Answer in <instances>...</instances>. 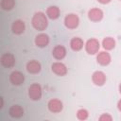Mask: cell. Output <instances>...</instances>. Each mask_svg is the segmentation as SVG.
I'll return each mask as SVG.
<instances>
[{
	"mask_svg": "<svg viewBox=\"0 0 121 121\" xmlns=\"http://www.w3.org/2000/svg\"><path fill=\"white\" fill-rule=\"evenodd\" d=\"M106 75L102 71H95L92 75V80L93 83L96 86H102L106 82Z\"/></svg>",
	"mask_w": 121,
	"mask_h": 121,
	"instance_id": "9",
	"label": "cell"
},
{
	"mask_svg": "<svg viewBox=\"0 0 121 121\" xmlns=\"http://www.w3.org/2000/svg\"><path fill=\"white\" fill-rule=\"evenodd\" d=\"M89 116V112L85 109H79L77 112V118L78 120H86Z\"/></svg>",
	"mask_w": 121,
	"mask_h": 121,
	"instance_id": "21",
	"label": "cell"
},
{
	"mask_svg": "<svg viewBox=\"0 0 121 121\" xmlns=\"http://www.w3.org/2000/svg\"><path fill=\"white\" fill-rule=\"evenodd\" d=\"M102 46L106 50H112L115 46V41L112 37H106L102 41Z\"/></svg>",
	"mask_w": 121,
	"mask_h": 121,
	"instance_id": "19",
	"label": "cell"
},
{
	"mask_svg": "<svg viewBox=\"0 0 121 121\" xmlns=\"http://www.w3.org/2000/svg\"><path fill=\"white\" fill-rule=\"evenodd\" d=\"M98 120H100V121H112V117L109 113H102L99 116Z\"/></svg>",
	"mask_w": 121,
	"mask_h": 121,
	"instance_id": "22",
	"label": "cell"
},
{
	"mask_svg": "<svg viewBox=\"0 0 121 121\" xmlns=\"http://www.w3.org/2000/svg\"><path fill=\"white\" fill-rule=\"evenodd\" d=\"M41 69H42L41 63L36 60H29L26 63V70L30 74H38V73H40Z\"/></svg>",
	"mask_w": 121,
	"mask_h": 121,
	"instance_id": "15",
	"label": "cell"
},
{
	"mask_svg": "<svg viewBox=\"0 0 121 121\" xmlns=\"http://www.w3.org/2000/svg\"><path fill=\"white\" fill-rule=\"evenodd\" d=\"M1 63L6 68H10L15 64V57L11 53H5L1 56Z\"/></svg>",
	"mask_w": 121,
	"mask_h": 121,
	"instance_id": "10",
	"label": "cell"
},
{
	"mask_svg": "<svg viewBox=\"0 0 121 121\" xmlns=\"http://www.w3.org/2000/svg\"><path fill=\"white\" fill-rule=\"evenodd\" d=\"M25 29H26V25H25V22L22 20H16L11 25V30L14 34H17V35L23 34L25 32Z\"/></svg>",
	"mask_w": 121,
	"mask_h": 121,
	"instance_id": "13",
	"label": "cell"
},
{
	"mask_svg": "<svg viewBox=\"0 0 121 121\" xmlns=\"http://www.w3.org/2000/svg\"><path fill=\"white\" fill-rule=\"evenodd\" d=\"M9 81L13 85H16V86L21 85L25 81V76L20 71H13L9 75Z\"/></svg>",
	"mask_w": 121,
	"mask_h": 121,
	"instance_id": "8",
	"label": "cell"
},
{
	"mask_svg": "<svg viewBox=\"0 0 121 121\" xmlns=\"http://www.w3.org/2000/svg\"><path fill=\"white\" fill-rule=\"evenodd\" d=\"M112 0H97V2H99L100 4H103V5H106L108 3H110Z\"/></svg>",
	"mask_w": 121,
	"mask_h": 121,
	"instance_id": "23",
	"label": "cell"
},
{
	"mask_svg": "<svg viewBox=\"0 0 121 121\" xmlns=\"http://www.w3.org/2000/svg\"><path fill=\"white\" fill-rule=\"evenodd\" d=\"M84 43L83 41L78 38V37H75L70 41V47L73 51H79L83 48Z\"/></svg>",
	"mask_w": 121,
	"mask_h": 121,
	"instance_id": "18",
	"label": "cell"
},
{
	"mask_svg": "<svg viewBox=\"0 0 121 121\" xmlns=\"http://www.w3.org/2000/svg\"><path fill=\"white\" fill-rule=\"evenodd\" d=\"M52 56L58 60L64 59L66 56V48L63 45H56L52 50Z\"/></svg>",
	"mask_w": 121,
	"mask_h": 121,
	"instance_id": "12",
	"label": "cell"
},
{
	"mask_svg": "<svg viewBox=\"0 0 121 121\" xmlns=\"http://www.w3.org/2000/svg\"><path fill=\"white\" fill-rule=\"evenodd\" d=\"M96 60H97V62L100 65L107 66L108 64H110V62L112 60V58H111V55L107 51H101V52L97 53V55H96Z\"/></svg>",
	"mask_w": 121,
	"mask_h": 121,
	"instance_id": "11",
	"label": "cell"
},
{
	"mask_svg": "<svg viewBox=\"0 0 121 121\" xmlns=\"http://www.w3.org/2000/svg\"><path fill=\"white\" fill-rule=\"evenodd\" d=\"M117 109H118V110L121 112V99H120V100L117 102Z\"/></svg>",
	"mask_w": 121,
	"mask_h": 121,
	"instance_id": "24",
	"label": "cell"
},
{
	"mask_svg": "<svg viewBox=\"0 0 121 121\" xmlns=\"http://www.w3.org/2000/svg\"><path fill=\"white\" fill-rule=\"evenodd\" d=\"M46 16L51 20H56L60 17V9L57 6H49L46 9Z\"/></svg>",
	"mask_w": 121,
	"mask_h": 121,
	"instance_id": "17",
	"label": "cell"
},
{
	"mask_svg": "<svg viewBox=\"0 0 121 121\" xmlns=\"http://www.w3.org/2000/svg\"><path fill=\"white\" fill-rule=\"evenodd\" d=\"M15 2L14 0H2L1 1V8L4 10H10L14 8Z\"/></svg>",
	"mask_w": 121,
	"mask_h": 121,
	"instance_id": "20",
	"label": "cell"
},
{
	"mask_svg": "<svg viewBox=\"0 0 121 121\" xmlns=\"http://www.w3.org/2000/svg\"><path fill=\"white\" fill-rule=\"evenodd\" d=\"M118 89H119V93L121 94V83L119 84V87H118Z\"/></svg>",
	"mask_w": 121,
	"mask_h": 121,
	"instance_id": "25",
	"label": "cell"
},
{
	"mask_svg": "<svg viewBox=\"0 0 121 121\" xmlns=\"http://www.w3.org/2000/svg\"><path fill=\"white\" fill-rule=\"evenodd\" d=\"M49 43V37L45 33H40L35 37V44L38 47H45Z\"/></svg>",
	"mask_w": 121,
	"mask_h": 121,
	"instance_id": "14",
	"label": "cell"
},
{
	"mask_svg": "<svg viewBox=\"0 0 121 121\" xmlns=\"http://www.w3.org/2000/svg\"><path fill=\"white\" fill-rule=\"evenodd\" d=\"M64 25L69 29H75L79 25V18L75 13H69L64 18Z\"/></svg>",
	"mask_w": 121,
	"mask_h": 121,
	"instance_id": "2",
	"label": "cell"
},
{
	"mask_svg": "<svg viewBox=\"0 0 121 121\" xmlns=\"http://www.w3.org/2000/svg\"><path fill=\"white\" fill-rule=\"evenodd\" d=\"M28 96L32 100H40L42 97V87L38 83H33L28 88Z\"/></svg>",
	"mask_w": 121,
	"mask_h": 121,
	"instance_id": "4",
	"label": "cell"
},
{
	"mask_svg": "<svg viewBox=\"0 0 121 121\" xmlns=\"http://www.w3.org/2000/svg\"><path fill=\"white\" fill-rule=\"evenodd\" d=\"M47 108L48 110L51 112H54V113H57V112H60L62 111V102L60 100V99H57V98H52L48 101L47 103Z\"/></svg>",
	"mask_w": 121,
	"mask_h": 121,
	"instance_id": "5",
	"label": "cell"
},
{
	"mask_svg": "<svg viewBox=\"0 0 121 121\" xmlns=\"http://www.w3.org/2000/svg\"><path fill=\"white\" fill-rule=\"evenodd\" d=\"M99 47H100L99 42H98V40H96L95 38H92V39L88 40L85 43V50L90 55L97 54L98 50H99Z\"/></svg>",
	"mask_w": 121,
	"mask_h": 121,
	"instance_id": "3",
	"label": "cell"
},
{
	"mask_svg": "<svg viewBox=\"0 0 121 121\" xmlns=\"http://www.w3.org/2000/svg\"><path fill=\"white\" fill-rule=\"evenodd\" d=\"M51 69H52V72L54 74H56L57 76L63 77V76H65L67 74V67L65 66V64H63L60 61L54 62L51 65Z\"/></svg>",
	"mask_w": 121,
	"mask_h": 121,
	"instance_id": "7",
	"label": "cell"
},
{
	"mask_svg": "<svg viewBox=\"0 0 121 121\" xmlns=\"http://www.w3.org/2000/svg\"><path fill=\"white\" fill-rule=\"evenodd\" d=\"M120 1H121V0H120Z\"/></svg>",
	"mask_w": 121,
	"mask_h": 121,
	"instance_id": "26",
	"label": "cell"
},
{
	"mask_svg": "<svg viewBox=\"0 0 121 121\" xmlns=\"http://www.w3.org/2000/svg\"><path fill=\"white\" fill-rule=\"evenodd\" d=\"M103 11L98 8H93L88 11V18L93 22H99L103 19Z\"/></svg>",
	"mask_w": 121,
	"mask_h": 121,
	"instance_id": "6",
	"label": "cell"
},
{
	"mask_svg": "<svg viewBox=\"0 0 121 121\" xmlns=\"http://www.w3.org/2000/svg\"><path fill=\"white\" fill-rule=\"evenodd\" d=\"M9 113L12 118H20L24 115V109L20 105H13L9 108Z\"/></svg>",
	"mask_w": 121,
	"mask_h": 121,
	"instance_id": "16",
	"label": "cell"
},
{
	"mask_svg": "<svg viewBox=\"0 0 121 121\" xmlns=\"http://www.w3.org/2000/svg\"><path fill=\"white\" fill-rule=\"evenodd\" d=\"M31 24H32V26L36 30H39V31L44 30L48 26V21H47L46 14L43 13V11L35 12L32 19H31Z\"/></svg>",
	"mask_w": 121,
	"mask_h": 121,
	"instance_id": "1",
	"label": "cell"
}]
</instances>
